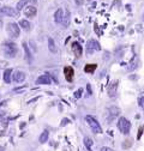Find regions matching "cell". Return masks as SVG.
I'll return each instance as SVG.
<instances>
[{
  "label": "cell",
  "instance_id": "obj_1",
  "mask_svg": "<svg viewBox=\"0 0 144 151\" xmlns=\"http://www.w3.org/2000/svg\"><path fill=\"white\" fill-rule=\"evenodd\" d=\"M1 48H3V52H4L5 56L9 59L14 58L16 54H17V46L13 42H4Z\"/></svg>",
  "mask_w": 144,
  "mask_h": 151
},
{
  "label": "cell",
  "instance_id": "obj_2",
  "mask_svg": "<svg viewBox=\"0 0 144 151\" xmlns=\"http://www.w3.org/2000/svg\"><path fill=\"white\" fill-rule=\"evenodd\" d=\"M119 131L121 132L122 134H129L130 133V129H131V122L126 119V118H120L118 120V124H117Z\"/></svg>",
  "mask_w": 144,
  "mask_h": 151
},
{
  "label": "cell",
  "instance_id": "obj_3",
  "mask_svg": "<svg viewBox=\"0 0 144 151\" xmlns=\"http://www.w3.org/2000/svg\"><path fill=\"white\" fill-rule=\"evenodd\" d=\"M85 120H86L88 125L90 126V128H91V131L94 132V133H96V134L102 133V127H101V125L97 122V120L95 118L88 115V116H85Z\"/></svg>",
  "mask_w": 144,
  "mask_h": 151
},
{
  "label": "cell",
  "instance_id": "obj_4",
  "mask_svg": "<svg viewBox=\"0 0 144 151\" xmlns=\"http://www.w3.org/2000/svg\"><path fill=\"white\" fill-rule=\"evenodd\" d=\"M6 31L9 34L10 37H12V39H17V37H19V27H18L16 23H9L7 27H6Z\"/></svg>",
  "mask_w": 144,
  "mask_h": 151
},
{
  "label": "cell",
  "instance_id": "obj_5",
  "mask_svg": "<svg viewBox=\"0 0 144 151\" xmlns=\"http://www.w3.org/2000/svg\"><path fill=\"white\" fill-rule=\"evenodd\" d=\"M95 50H101V46L96 40H89L86 43V54H93Z\"/></svg>",
  "mask_w": 144,
  "mask_h": 151
},
{
  "label": "cell",
  "instance_id": "obj_6",
  "mask_svg": "<svg viewBox=\"0 0 144 151\" xmlns=\"http://www.w3.org/2000/svg\"><path fill=\"white\" fill-rule=\"evenodd\" d=\"M1 16H9V17H18V11L14 10L13 7L5 6L0 9V17Z\"/></svg>",
  "mask_w": 144,
  "mask_h": 151
},
{
  "label": "cell",
  "instance_id": "obj_7",
  "mask_svg": "<svg viewBox=\"0 0 144 151\" xmlns=\"http://www.w3.org/2000/svg\"><path fill=\"white\" fill-rule=\"evenodd\" d=\"M119 113H120V109L118 107H115V106L111 107L109 109H108V119H107V121L108 122H112L115 118H118Z\"/></svg>",
  "mask_w": 144,
  "mask_h": 151
},
{
  "label": "cell",
  "instance_id": "obj_8",
  "mask_svg": "<svg viewBox=\"0 0 144 151\" xmlns=\"http://www.w3.org/2000/svg\"><path fill=\"white\" fill-rule=\"evenodd\" d=\"M25 77H27V74L22 71H16L13 74H12V79L16 82V83H22L25 81Z\"/></svg>",
  "mask_w": 144,
  "mask_h": 151
},
{
  "label": "cell",
  "instance_id": "obj_9",
  "mask_svg": "<svg viewBox=\"0 0 144 151\" xmlns=\"http://www.w3.org/2000/svg\"><path fill=\"white\" fill-rule=\"evenodd\" d=\"M50 83H52V78L48 74L40 76V77L37 78V81H36V84H39V85H49Z\"/></svg>",
  "mask_w": 144,
  "mask_h": 151
},
{
  "label": "cell",
  "instance_id": "obj_10",
  "mask_svg": "<svg viewBox=\"0 0 144 151\" xmlns=\"http://www.w3.org/2000/svg\"><path fill=\"white\" fill-rule=\"evenodd\" d=\"M36 13H37V10H36V7L34 5H29V6H25L24 9V14L29 18H34L36 16Z\"/></svg>",
  "mask_w": 144,
  "mask_h": 151
},
{
  "label": "cell",
  "instance_id": "obj_11",
  "mask_svg": "<svg viewBox=\"0 0 144 151\" xmlns=\"http://www.w3.org/2000/svg\"><path fill=\"white\" fill-rule=\"evenodd\" d=\"M64 74H65V78H66L67 82H72V79H73L75 71H73V68H72L71 66H66L64 68Z\"/></svg>",
  "mask_w": 144,
  "mask_h": 151
},
{
  "label": "cell",
  "instance_id": "obj_12",
  "mask_svg": "<svg viewBox=\"0 0 144 151\" xmlns=\"http://www.w3.org/2000/svg\"><path fill=\"white\" fill-rule=\"evenodd\" d=\"M72 52L75 53V55L77 56V58H79V56H82V53H83L82 46L78 42H73L72 43Z\"/></svg>",
  "mask_w": 144,
  "mask_h": 151
},
{
  "label": "cell",
  "instance_id": "obj_13",
  "mask_svg": "<svg viewBox=\"0 0 144 151\" xmlns=\"http://www.w3.org/2000/svg\"><path fill=\"white\" fill-rule=\"evenodd\" d=\"M64 19V11L63 9H58L55 11V13H54V21H55V23H61Z\"/></svg>",
  "mask_w": 144,
  "mask_h": 151
},
{
  "label": "cell",
  "instance_id": "obj_14",
  "mask_svg": "<svg viewBox=\"0 0 144 151\" xmlns=\"http://www.w3.org/2000/svg\"><path fill=\"white\" fill-rule=\"evenodd\" d=\"M117 89H118V82H113L109 88H108V95H109V97H114L115 93H117Z\"/></svg>",
  "mask_w": 144,
  "mask_h": 151
},
{
  "label": "cell",
  "instance_id": "obj_15",
  "mask_svg": "<svg viewBox=\"0 0 144 151\" xmlns=\"http://www.w3.org/2000/svg\"><path fill=\"white\" fill-rule=\"evenodd\" d=\"M139 66V59L137 58V56H133V59L130 61V64H129V71H135L137 67Z\"/></svg>",
  "mask_w": 144,
  "mask_h": 151
},
{
  "label": "cell",
  "instance_id": "obj_16",
  "mask_svg": "<svg viewBox=\"0 0 144 151\" xmlns=\"http://www.w3.org/2000/svg\"><path fill=\"white\" fill-rule=\"evenodd\" d=\"M23 49H24V52H25V56H27L28 61H29V63H31V61H32L31 52H30V49H29V47H28V45H27L25 42H23Z\"/></svg>",
  "mask_w": 144,
  "mask_h": 151
},
{
  "label": "cell",
  "instance_id": "obj_17",
  "mask_svg": "<svg viewBox=\"0 0 144 151\" xmlns=\"http://www.w3.org/2000/svg\"><path fill=\"white\" fill-rule=\"evenodd\" d=\"M96 67H97L96 64H86L85 67H84V71H85L86 73H93V72L96 70Z\"/></svg>",
  "mask_w": 144,
  "mask_h": 151
},
{
  "label": "cell",
  "instance_id": "obj_18",
  "mask_svg": "<svg viewBox=\"0 0 144 151\" xmlns=\"http://www.w3.org/2000/svg\"><path fill=\"white\" fill-rule=\"evenodd\" d=\"M11 74H12V70L11 68L5 70V72H4V81L6 83H10L11 82Z\"/></svg>",
  "mask_w": 144,
  "mask_h": 151
},
{
  "label": "cell",
  "instance_id": "obj_19",
  "mask_svg": "<svg viewBox=\"0 0 144 151\" xmlns=\"http://www.w3.org/2000/svg\"><path fill=\"white\" fill-rule=\"evenodd\" d=\"M61 24H63L64 28H67L68 27V24H70V12L68 11H66V14L64 16V19H63Z\"/></svg>",
  "mask_w": 144,
  "mask_h": 151
},
{
  "label": "cell",
  "instance_id": "obj_20",
  "mask_svg": "<svg viewBox=\"0 0 144 151\" xmlns=\"http://www.w3.org/2000/svg\"><path fill=\"white\" fill-rule=\"evenodd\" d=\"M48 137H49V132L48 131H43L42 132V134L40 136V143H46L48 140Z\"/></svg>",
  "mask_w": 144,
  "mask_h": 151
},
{
  "label": "cell",
  "instance_id": "obj_21",
  "mask_svg": "<svg viewBox=\"0 0 144 151\" xmlns=\"http://www.w3.org/2000/svg\"><path fill=\"white\" fill-rule=\"evenodd\" d=\"M48 48H49V50L53 52V53L57 52V47H55V43H54L53 39H48Z\"/></svg>",
  "mask_w": 144,
  "mask_h": 151
},
{
  "label": "cell",
  "instance_id": "obj_22",
  "mask_svg": "<svg viewBox=\"0 0 144 151\" xmlns=\"http://www.w3.org/2000/svg\"><path fill=\"white\" fill-rule=\"evenodd\" d=\"M19 25H21L24 30H29V29H30V23H29L27 19H22V21L19 22Z\"/></svg>",
  "mask_w": 144,
  "mask_h": 151
},
{
  "label": "cell",
  "instance_id": "obj_23",
  "mask_svg": "<svg viewBox=\"0 0 144 151\" xmlns=\"http://www.w3.org/2000/svg\"><path fill=\"white\" fill-rule=\"evenodd\" d=\"M84 145L86 146V149L91 150V146H93V140L90 139L89 137H85V138H84Z\"/></svg>",
  "mask_w": 144,
  "mask_h": 151
},
{
  "label": "cell",
  "instance_id": "obj_24",
  "mask_svg": "<svg viewBox=\"0 0 144 151\" xmlns=\"http://www.w3.org/2000/svg\"><path fill=\"white\" fill-rule=\"evenodd\" d=\"M27 3H28V0H21V1L17 4V9H16V10H17V11H21V10L27 5Z\"/></svg>",
  "mask_w": 144,
  "mask_h": 151
},
{
  "label": "cell",
  "instance_id": "obj_25",
  "mask_svg": "<svg viewBox=\"0 0 144 151\" xmlns=\"http://www.w3.org/2000/svg\"><path fill=\"white\" fill-rule=\"evenodd\" d=\"M132 144H133L132 139H126V140L122 143V147H124V149H129V147L132 146Z\"/></svg>",
  "mask_w": 144,
  "mask_h": 151
},
{
  "label": "cell",
  "instance_id": "obj_26",
  "mask_svg": "<svg viewBox=\"0 0 144 151\" xmlns=\"http://www.w3.org/2000/svg\"><path fill=\"white\" fill-rule=\"evenodd\" d=\"M138 106L144 110V96H142V97L138 99Z\"/></svg>",
  "mask_w": 144,
  "mask_h": 151
},
{
  "label": "cell",
  "instance_id": "obj_27",
  "mask_svg": "<svg viewBox=\"0 0 144 151\" xmlns=\"http://www.w3.org/2000/svg\"><path fill=\"white\" fill-rule=\"evenodd\" d=\"M82 93H83V91H82V89H79V90H77V91L75 92V97H76V99H79V97L82 96Z\"/></svg>",
  "mask_w": 144,
  "mask_h": 151
},
{
  "label": "cell",
  "instance_id": "obj_28",
  "mask_svg": "<svg viewBox=\"0 0 144 151\" xmlns=\"http://www.w3.org/2000/svg\"><path fill=\"white\" fill-rule=\"evenodd\" d=\"M100 151H114L113 149H111V147H107V146H103V147H101V150Z\"/></svg>",
  "mask_w": 144,
  "mask_h": 151
},
{
  "label": "cell",
  "instance_id": "obj_29",
  "mask_svg": "<svg viewBox=\"0 0 144 151\" xmlns=\"http://www.w3.org/2000/svg\"><path fill=\"white\" fill-rule=\"evenodd\" d=\"M86 90H88V95H91L93 90H91V86H90V84H88V85H86Z\"/></svg>",
  "mask_w": 144,
  "mask_h": 151
},
{
  "label": "cell",
  "instance_id": "obj_30",
  "mask_svg": "<svg viewBox=\"0 0 144 151\" xmlns=\"http://www.w3.org/2000/svg\"><path fill=\"white\" fill-rule=\"evenodd\" d=\"M142 132H143V127H140L139 131H138V136H137L138 139H140V137H142Z\"/></svg>",
  "mask_w": 144,
  "mask_h": 151
},
{
  "label": "cell",
  "instance_id": "obj_31",
  "mask_svg": "<svg viewBox=\"0 0 144 151\" xmlns=\"http://www.w3.org/2000/svg\"><path fill=\"white\" fill-rule=\"evenodd\" d=\"M83 1H84V0H76L77 5H82V4H83Z\"/></svg>",
  "mask_w": 144,
  "mask_h": 151
},
{
  "label": "cell",
  "instance_id": "obj_32",
  "mask_svg": "<svg viewBox=\"0 0 144 151\" xmlns=\"http://www.w3.org/2000/svg\"><path fill=\"white\" fill-rule=\"evenodd\" d=\"M67 122H68V120H67V119H64V120H63V122H61V125H66Z\"/></svg>",
  "mask_w": 144,
  "mask_h": 151
},
{
  "label": "cell",
  "instance_id": "obj_33",
  "mask_svg": "<svg viewBox=\"0 0 144 151\" xmlns=\"http://www.w3.org/2000/svg\"><path fill=\"white\" fill-rule=\"evenodd\" d=\"M32 1H34V3H36V0H32Z\"/></svg>",
  "mask_w": 144,
  "mask_h": 151
}]
</instances>
